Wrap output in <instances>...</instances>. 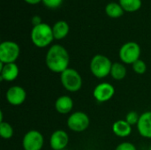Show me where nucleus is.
Masks as SVG:
<instances>
[{"label": "nucleus", "mask_w": 151, "mask_h": 150, "mask_svg": "<svg viewBox=\"0 0 151 150\" xmlns=\"http://www.w3.org/2000/svg\"><path fill=\"white\" fill-rule=\"evenodd\" d=\"M45 63L50 71L55 73H62L70 64V56L67 50L60 45L54 44L50 47L46 53Z\"/></svg>", "instance_id": "obj_1"}, {"label": "nucleus", "mask_w": 151, "mask_h": 150, "mask_svg": "<svg viewBox=\"0 0 151 150\" xmlns=\"http://www.w3.org/2000/svg\"><path fill=\"white\" fill-rule=\"evenodd\" d=\"M54 40L52 27L47 23H41L34 26L31 30V41L38 48L49 46Z\"/></svg>", "instance_id": "obj_2"}, {"label": "nucleus", "mask_w": 151, "mask_h": 150, "mask_svg": "<svg viewBox=\"0 0 151 150\" xmlns=\"http://www.w3.org/2000/svg\"><path fill=\"white\" fill-rule=\"evenodd\" d=\"M112 63L111 59L102 54L95 55L89 64L91 73L97 79H104L111 74Z\"/></svg>", "instance_id": "obj_3"}, {"label": "nucleus", "mask_w": 151, "mask_h": 150, "mask_svg": "<svg viewBox=\"0 0 151 150\" xmlns=\"http://www.w3.org/2000/svg\"><path fill=\"white\" fill-rule=\"evenodd\" d=\"M60 81L64 88L72 93L79 91L82 87V78L73 68H67L60 73Z\"/></svg>", "instance_id": "obj_4"}, {"label": "nucleus", "mask_w": 151, "mask_h": 150, "mask_svg": "<svg viewBox=\"0 0 151 150\" xmlns=\"http://www.w3.org/2000/svg\"><path fill=\"white\" fill-rule=\"evenodd\" d=\"M142 53L141 46L135 42H127L124 43L119 51V56L123 64L133 65L140 59Z\"/></svg>", "instance_id": "obj_5"}, {"label": "nucleus", "mask_w": 151, "mask_h": 150, "mask_svg": "<svg viewBox=\"0 0 151 150\" xmlns=\"http://www.w3.org/2000/svg\"><path fill=\"white\" fill-rule=\"evenodd\" d=\"M20 53L19 44L13 41H4L0 44V62L4 64L15 63Z\"/></svg>", "instance_id": "obj_6"}, {"label": "nucleus", "mask_w": 151, "mask_h": 150, "mask_svg": "<svg viewBox=\"0 0 151 150\" xmlns=\"http://www.w3.org/2000/svg\"><path fill=\"white\" fill-rule=\"evenodd\" d=\"M89 118L83 111H76L72 113L67 118L68 128L76 133H81L88 129L89 126Z\"/></svg>", "instance_id": "obj_7"}, {"label": "nucleus", "mask_w": 151, "mask_h": 150, "mask_svg": "<svg viewBox=\"0 0 151 150\" xmlns=\"http://www.w3.org/2000/svg\"><path fill=\"white\" fill-rule=\"evenodd\" d=\"M43 145V135L36 130H30L26 133L22 140V147L24 150H42Z\"/></svg>", "instance_id": "obj_8"}, {"label": "nucleus", "mask_w": 151, "mask_h": 150, "mask_svg": "<svg viewBox=\"0 0 151 150\" xmlns=\"http://www.w3.org/2000/svg\"><path fill=\"white\" fill-rule=\"evenodd\" d=\"M115 94L114 87L109 82H102L97 84L93 90L94 98L99 103L110 101Z\"/></svg>", "instance_id": "obj_9"}, {"label": "nucleus", "mask_w": 151, "mask_h": 150, "mask_svg": "<svg viewBox=\"0 0 151 150\" xmlns=\"http://www.w3.org/2000/svg\"><path fill=\"white\" fill-rule=\"evenodd\" d=\"M5 98L11 105L19 106L25 102L27 98V93L22 87L12 86L6 91Z\"/></svg>", "instance_id": "obj_10"}, {"label": "nucleus", "mask_w": 151, "mask_h": 150, "mask_svg": "<svg viewBox=\"0 0 151 150\" xmlns=\"http://www.w3.org/2000/svg\"><path fill=\"white\" fill-rule=\"evenodd\" d=\"M69 142V136L64 130H56L50 138V145L53 150L65 149Z\"/></svg>", "instance_id": "obj_11"}, {"label": "nucleus", "mask_w": 151, "mask_h": 150, "mask_svg": "<svg viewBox=\"0 0 151 150\" xmlns=\"http://www.w3.org/2000/svg\"><path fill=\"white\" fill-rule=\"evenodd\" d=\"M137 130L142 137L151 139V111H145L140 115Z\"/></svg>", "instance_id": "obj_12"}, {"label": "nucleus", "mask_w": 151, "mask_h": 150, "mask_svg": "<svg viewBox=\"0 0 151 150\" xmlns=\"http://www.w3.org/2000/svg\"><path fill=\"white\" fill-rule=\"evenodd\" d=\"M19 73V66L15 63L4 64V66L0 69V80L1 81L12 82L15 80Z\"/></svg>", "instance_id": "obj_13"}, {"label": "nucleus", "mask_w": 151, "mask_h": 150, "mask_svg": "<svg viewBox=\"0 0 151 150\" xmlns=\"http://www.w3.org/2000/svg\"><path fill=\"white\" fill-rule=\"evenodd\" d=\"M73 108V101L69 95H61L55 102V109L59 114H68Z\"/></svg>", "instance_id": "obj_14"}, {"label": "nucleus", "mask_w": 151, "mask_h": 150, "mask_svg": "<svg viewBox=\"0 0 151 150\" xmlns=\"http://www.w3.org/2000/svg\"><path fill=\"white\" fill-rule=\"evenodd\" d=\"M112 131L116 136L126 138L132 133V126L129 125L125 119L117 120L112 125Z\"/></svg>", "instance_id": "obj_15"}, {"label": "nucleus", "mask_w": 151, "mask_h": 150, "mask_svg": "<svg viewBox=\"0 0 151 150\" xmlns=\"http://www.w3.org/2000/svg\"><path fill=\"white\" fill-rule=\"evenodd\" d=\"M69 30H70V27L66 21H65V20L57 21L52 27L54 39H56V40L64 39L68 34Z\"/></svg>", "instance_id": "obj_16"}, {"label": "nucleus", "mask_w": 151, "mask_h": 150, "mask_svg": "<svg viewBox=\"0 0 151 150\" xmlns=\"http://www.w3.org/2000/svg\"><path fill=\"white\" fill-rule=\"evenodd\" d=\"M127 73V67L123 63L115 62L112 64L111 70V76L115 80H122L126 78Z\"/></svg>", "instance_id": "obj_17"}, {"label": "nucleus", "mask_w": 151, "mask_h": 150, "mask_svg": "<svg viewBox=\"0 0 151 150\" xmlns=\"http://www.w3.org/2000/svg\"><path fill=\"white\" fill-rule=\"evenodd\" d=\"M124 11H125L124 9L119 4V3L111 2V3L107 4L106 6H105V12H106V14L109 17L113 18V19L121 17L124 14Z\"/></svg>", "instance_id": "obj_18"}, {"label": "nucleus", "mask_w": 151, "mask_h": 150, "mask_svg": "<svg viewBox=\"0 0 151 150\" xmlns=\"http://www.w3.org/2000/svg\"><path fill=\"white\" fill-rule=\"evenodd\" d=\"M119 3L124 11L129 12L136 11L142 7V0H119Z\"/></svg>", "instance_id": "obj_19"}, {"label": "nucleus", "mask_w": 151, "mask_h": 150, "mask_svg": "<svg viewBox=\"0 0 151 150\" xmlns=\"http://www.w3.org/2000/svg\"><path fill=\"white\" fill-rule=\"evenodd\" d=\"M14 134L13 127L8 122H1L0 123V135L4 140L11 139Z\"/></svg>", "instance_id": "obj_20"}, {"label": "nucleus", "mask_w": 151, "mask_h": 150, "mask_svg": "<svg viewBox=\"0 0 151 150\" xmlns=\"http://www.w3.org/2000/svg\"><path fill=\"white\" fill-rule=\"evenodd\" d=\"M132 68L137 74H144L147 71V65L143 60L140 58L132 65Z\"/></svg>", "instance_id": "obj_21"}, {"label": "nucleus", "mask_w": 151, "mask_h": 150, "mask_svg": "<svg viewBox=\"0 0 151 150\" xmlns=\"http://www.w3.org/2000/svg\"><path fill=\"white\" fill-rule=\"evenodd\" d=\"M139 119H140V116L136 111H129L125 118V120L131 126H134V125L137 126Z\"/></svg>", "instance_id": "obj_22"}, {"label": "nucleus", "mask_w": 151, "mask_h": 150, "mask_svg": "<svg viewBox=\"0 0 151 150\" xmlns=\"http://www.w3.org/2000/svg\"><path fill=\"white\" fill-rule=\"evenodd\" d=\"M63 0H42V3L48 8L55 9L61 5Z\"/></svg>", "instance_id": "obj_23"}, {"label": "nucleus", "mask_w": 151, "mask_h": 150, "mask_svg": "<svg viewBox=\"0 0 151 150\" xmlns=\"http://www.w3.org/2000/svg\"><path fill=\"white\" fill-rule=\"evenodd\" d=\"M115 150H137L136 149V147L131 143V142H127V141H125V142H122L120 144H119L117 146V148L115 149Z\"/></svg>", "instance_id": "obj_24"}, {"label": "nucleus", "mask_w": 151, "mask_h": 150, "mask_svg": "<svg viewBox=\"0 0 151 150\" xmlns=\"http://www.w3.org/2000/svg\"><path fill=\"white\" fill-rule=\"evenodd\" d=\"M41 23H42V18L39 15H34L32 17V24H33V27L34 26H37V25H39Z\"/></svg>", "instance_id": "obj_25"}, {"label": "nucleus", "mask_w": 151, "mask_h": 150, "mask_svg": "<svg viewBox=\"0 0 151 150\" xmlns=\"http://www.w3.org/2000/svg\"><path fill=\"white\" fill-rule=\"evenodd\" d=\"M27 4H36L38 3H40L41 1L42 0H25Z\"/></svg>", "instance_id": "obj_26"}, {"label": "nucleus", "mask_w": 151, "mask_h": 150, "mask_svg": "<svg viewBox=\"0 0 151 150\" xmlns=\"http://www.w3.org/2000/svg\"><path fill=\"white\" fill-rule=\"evenodd\" d=\"M150 150H151V146H150Z\"/></svg>", "instance_id": "obj_27"}, {"label": "nucleus", "mask_w": 151, "mask_h": 150, "mask_svg": "<svg viewBox=\"0 0 151 150\" xmlns=\"http://www.w3.org/2000/svg\"><path fill=\"white\" fill-rule=\"evenodd\" d=\"M63 150H65V149H63Z\"/></svg>", "instance_id": "obj_28"}]
</instances>
